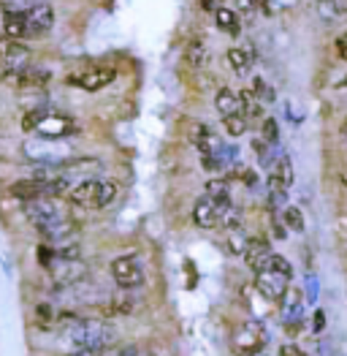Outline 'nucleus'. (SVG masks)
<instances>
[{"instance_id":"1","label":"nucleus","mask_w":347,"mask_h":356,"mask_svg":"<svg viewBox=\"0 0 347 356\" xmlns=\"http://www.w3.org/2000/svg\"><path fill=\"white\" fill-rule=\"evenodd\" d=\"M25 215L28 220L35 226L38 237L44 239V245L52 248H65L76 242V223L71 220V215L65 212V207H60L55 196H41V199H30L25 202Z\"/></svg>"},{"instance_id":"2","label":"nucleus","mask_w":347,"mask_h":356,"mask_svg":"<svg viewBox=\"0 0 347 356\" xmlns=\"http://www.w3.org/2000/svg\"><path fill=\"white\" fill-rule=\"evenodd\" d=\"M55 28V8L44 0H35L19 11H3V33L8 38H33V35H44Z\"/></svg>"},{"instance_id":"3","label":"nucleus","mask_w":347,"mask_h":356,"mask_svg":"<svg viewBox=\"0 0 347 356\" xmlns=\"http://www.w3.org/2000/svg\"><path fill=\"white\" fill-rule=\"evenodd\" d=\"M62 337L74 348H109L115 343V329L98 318H68L62 324Z\"/></svg>"},{"instance_id":"4","label":"nucleus","mask_w":347,"mask_h":356,"mask_svg":"<svg viewBox=\"0 0 347 356\" xmlns=\"http://www.w3.org/2000/svg\"><path fill=\"white\" fill-rule=\"evenodd\" d=\"M65 196H68V202L76 204V207L103 209L117 199V182H112V179L85 177V179H79V182H74Z\"/></svg>"},{"instance_id":"5","label":"nucleus","mask_w":347,"mask_h":356,"mask_svg":"<svg viewBox=\"0 0 347 356\" xmlns=\"http://www.w3.org/2000/svg\"><path fill=\"white\" fill-rule=\"evenodd\" d=\"M38 261L46 267L49 277L58 286H76L87 277V264L79 256H60L55 253V248L41 245L38 248Z\"/></svg>"},{"instance_id":"6","label":"nucleus","mask_w":347,"mask_h":356,"mask_svg":"<svg viewBox=\"0 0 347 356\" xmlns=\"http://www.w3.org/2000/svg\"><path fill=\"white\" fill-rule=\"evenodd\" d=\"M22 128L28 134L44 136V139H65L76 134V120L55 112V109H33L22 118Z\"/></svg>"},{"instance_id":"7","label":"nucleus","mask_w":347,"mask_h":356,"mask_svg":"<svg viewBox=\"0 0 347 356\" xmlns=\"http://www.w3.org/2000/svg\"><path fill=\"white\" fill-rule=\"evenodd\" d=\"M290 277H293L290 261L282 259V256H277V253H271L266 259V264L260 269H255V286H258L260 294L266 299H271V302L282 299V294L288 291L290 286Z\"/></svg>"},{"instance_id":"8","label":"nucleus","mask_w":347,"mask_h":356,"mask_svg":"<svg viewBox=\"0 0 347 356\" xmlns=\"http://www.w3.org/2000/svg\"><path fill=\"white\" fill-rule=\"evenodd\" d=\"M25 155L33 163H38V166H62L71 158V147L62 139H44V136H38L33 142H25Z\"/></svg>"},{"instance_id":"9","label":"nucleus","mask_w":347,"mask_h":356,"mask_svg":"<svg viewBox=\"0 0 347 356\" xmlns=\"http://www.w3.org/2000/svg\"><path fill=\"white\" fill-rule=\"evenodd\" d=\"M117 79V68L115 65H87V68H79L74 74H68V85L79 90H87V92H98V90L109 88Z\"/></svg>"},{"instance_id":"10","label":"nucleus","mask_w":347,"mask_h":356,"mask_svg":"<svg viewBox=\"0 0 347 356\" xmlns=\"http://www.w3.org/2000/svg\"><path fill=\"white\" fill-rule=\"evenodd\" d=\"M112 277L119 289H139L144 283V267L136 256H117L112 261Z\"/></svg>"},{"instance_id":"11","label":"nucleus","mask_w":347,"mask_h":356,"mask_svg":"<svg viewBox=\"0 0 347 356\" xmlns=\"http://www.w3.org/2000/svg\"><path fill=\"white\" fill-rule=\"evenodd\" d=\"M33 52H30L28 44H22L19 38H8V35H0V65L3 71L8 68H22L28 65Z\"/></svg>"},{"instance_id":"12","label":"nucleus","mask_w":347,"mask_h":356,"mask_svg":"<svg viewBox=\"0 0 347 356\" xmlns=\"http://www.w3.org/2000/svg\"><path fill=\"white\" fill-rule=\"evenodd\" d=\"M3 82L11 85V88H44L49 82V74L41 71V68H33V65H22V68H8L3 71Z\"/></svg>"},{"instance_id":"13","label":"nucleus","mask_w":347,"mask_h":356,"mask_svg":"<svg viewBox=\"0 0 347 356\" xmlns=\"http://www.w3.org/2000/svg\"><path fill=\"white\" fill-rule=\"evenodd\" d=\"M293 185V163H290L288 155L277 158L271 172H269V191H271V199H285V191Z\"/></svg>"},{"instance_id":"14","label":"nucleus","mask_w":347,"mask_h":356,"mask_svg":"<svg viewBox=\"0 0 347 356\" xmlns=\"http://www.w3.org/2000/svg\"><path fill=\"white\" fill-rule=\"evenodd\" d=\"M263 343H266V337L260 334V329L255 324H242V327H236V332H233V348L242 356L260 354L263 351Z\"/></svg>"},{"instance_id":"15","label":"nucleus","mask_w":347,"mask_h":356,"mask_svg":"<svg viewBox=\"0 0 347 356\" xmlns=\"http://www.w3.org/2000/svg\"><path fill=\"white\" fill-rule=\"evenodd\" d=\"M193 139H196V147L201 149L203 158H217V161H220L223 142H220V136H217V134H214L209 125H196ZM220 163H223V161H220Z\"/></svg>"},{"instance_id":"16","label":"nucleus","mask_w":347,"mask_h":356,"mask_svg":"<svg viewBox=\"0 0 347 356\" xmlns=\"http://www.w3.org/2000/svg\"><path fill=\"white\" fill-rule=\"evenodd\" d=\"M193 223H196L198 229H217V226H220V209H217V202L209 199V196L198 199L196 207H193Z\"/></svg>"},{"instance_id":"17","label":"nucleus","mask_w":347,"mask_h":356,"mask_svg":"<svg viewBox=\"0 0 347 356\" xmlns=\"http://www.w3.org/2000/svg\"><path fill=\"white\" fill-rule=\"evenodd\" d=\"M242 256H244V261H247V267L250 269H260L263 264H266V259L271 256V245H269L263 237H253L244 242Z\"/></svg>"},{"instance_id":"18","label":"nucleus","mask_w":347,"mask_h":356,"mask_svg":"<svg viewBox=\"0 0 347 356\" xmlns=\"http://www.w3.org/2000/svg\"><path fill=\"white\" fill-rule=\"evenodd\" d=\"M212 14H214V22H217V28L223 30V33H228V35H239L242 33V19H239V14L233 8L217 6Z\"/></svg>"},{"instance_id":"19","label":"nucleus","mask_w":347,"mask_h":356,"mask_svg":"<svg viewBox=\"0 0 347 356\" xmlns=\"http://www.w3.org/2000/svg\"><path fill=\"white\" fill-rule=\"evenodd\" d=\"M226 58H228V65H231L236 74H247L250 65H253V60H255V55H253L250 47H231Z\"/></svg>"},{"instance_id":"20","label":"nucleus","mask_w":347,"mask_h":356,"mask_svg":"<svg viewBox=\"0 0 347 356\" xmlns=\"http://www.w3.org/2000/svg\"><path fill=\"white\" fill-rule=\"evenodd\" d=\"M214 106H217V112H220L223 118H228L233 112H242V106H239V92H233L231 88H220L217 95H214Z\"/></svg>"},{"instance_id":"21","label":"nucleus","mask_w":347,"mask_h":356,"mask_svg":"<svg viewBox=\"0 0 347 356\" xmlns=\"http://www.w3.org/2000/svg\"><path fill=\"white\" fill-rule=\"evenodd\" d=\"M239 106L244 112L247 120H258L263 115V106H260V98L253 90H239Z\"/></svg>"},{"instance_id":"22","label":"nucleus","mask_w":347,"mask_h":356,"mask_svg":"<svg viewBox=\"0 0 347 356\" xmlns=\"http://www.w3.org/2000/svg\"><path fill=\"white\" fill-rule=\"evenodd\" d=\"M206 196L214 199L217 204H226L231 202V191H228V182L226 179H209L206 182Z\"/></svg>"},{"instance_id":"23","label":"nucleus","mask_w":347,"mask_h":356,"mask_svg":"<svg viewBox=\"0 0 347 356\" xmlns=\"http://www.w3.org/2000/svg\"><path fill=\"white\" fill-rule=\"evenodd\" d=\"M223 125H226V131H228L231 136H242V134H247L250 120L244 118V112H233L228 118H223Z\"/></svg>"},{"instance_id":"24","label":"nucleus","mask_w":347,"mask_h":356,"mask_svg":"<svg viewBox=\"0 0 347 356\" xmlns=\"http://www.w3.org/2000/svg\"><path fill=\"white\" fill-rule=\"evenodd\" d=\"M282 220H285V226H288L290 232H304V215H301V209L298 207H285L282 209Z\"/></svg>"},{"instance_id":"25","label":"nucleus","mask_w":347,"mask_h":356,"mask_svg":"<svg viewBox=\"0 0 347 356\" xmlns=\"http://www.w3.org/2000/svg\"><path fill=\"white\" fill-rule=\"evenodd\" d=\"M320 3V17L325 19H339L342 11H345V3L342 0H318Z\"/></svg>"},{"instance_id":"26","label":"nucleus","mask_w":347,"mask_h":356,"mask_svg":"<svg viewBox=\"0 0 347 356\" xmlns=\"http://www.w3.org/2000/svg\"><path fill=\"white\" fill-rule=\"evenodd\" d=\"M263 142L269 145H277L280 142V131H277V120L266 118L263 120Z\"/></svg>"},{"instance_id":"27","label":"nucleus","mask_w":347,"mask_h":356,"mask_svg":"<svg viewBox=\"0 0 347 356\" xmlns=\"http://www.w3.org/2000/svg\"><path fill=\"white\" fill-rule=\"evenodd\" d=\"M106 356V351H103ZM115 356H152V351H146L142 346H125V348H117Z\"/></svg>"},{"instance_id":"28","label":"nucleus","mask_w":347,"mask_h":356,"mask_svg":"<svg viewBox=\"0 0 347 356\" xmlns=\"http://www.w3.org/2000/svg\"><path fill=\"white\" fill-rule=\"evenodd\" d=\"M253 92H255V95H263V101H274V92H271V88H269V85H266V82H263V79H255V82H253Z\"/></svg>"},{"instance_id":"29","label":"nucleus","mask_w":347,"mask_h":356,"mask_svg":"<svg viewBox=\"0 0 347 356\" xmlns=\"http://www.w3.org/2000/svg\"><path fill=\"white\" fill-rule=\"evenodd\" d=\"M236 6H239V11H242V17H247V19L255 17V0H236ZM239 11H236V14H239Z\"/></svg>"},{"instance_id":"30","label":"nucleus","mask_w":347,"mask_h":356,"mask_svg":"<svg viewBox=\"0 0 347 356\" xmlns=\"http://www.w3.org/2000/svg\"><path fill=\"white\" fill-rule=\"evenodd\" d=\"M30 3H35V0H0L3 11H19V8H25Z\"/></svg>"},{"instance_id":"31","label":"nucleus","mask_w":347,"mask_h":356,"mask_svg":"<svg viewBox=\"0 0 347 356\" xmlns=\"http://www.w3.org/2000/svg\"><path fill=\"white\" fill-rule=\"evenodd\" d=\"M206 49H203V44L198 41V44H190V60L196 63V65H201L203 60H206V55H203Z\"/></svg>"},{"instance_id":"32","label":"nucleus","mask_w":347,"mask_h":356,"mask_svg":"<svg viewBox=\"0 0 347 356\" xmlns=\"http://www.w3.org/2000/svg\"><path fill=\"white\" fill-rule=\"evenodd\" d=\"M334 49H337V55H339V58L347 60V33L337 35V41H334Z\"/></svg>"},{"instance_id":"33","label":"nucleus","mask_w":347,"mask_h":356,"mask_svg":"<svg viewBox=\"0 0 347 356\" xmlns=\"http://www.w3.org/2000/svg\"><path fill=\"white\" fill-rule=\"evenodd\" d=\"M103 351H106V348H74L71 354H65V356H103Z\"/></svg>"},{"instance_id":"34","label":"nucleus","mask_w":347,"mask_h":356,"mask_svg":"<svg viewBox=\"0 0 347 356\" xmlns=\"http://www.w3.org/2000/svg\"><path fill=\"white\" fill-rule=\"evenodd\" d=\"M253 147H255V152H258L260 161H266V158H269V142H263V139H255V142H253Z\"/></svg>"},{"instance_id":"35","label":"nucleus","mask_w":347,"mask_h":356,"mask_svg":"<svg viewBox=\"0 0 347 356\" xmlns=\"http://www.w3.org/2000/svg\"><path fill=\"white\" fill-rule=\"evenodd\" d=\"M280 356H307L298 346H282L280 348Z\"/></svg>"},{"instance_id":"36","label":"nucleus","mask_w":347,"mask_h":356,"mask_svg":"<svg viewBox=\"0 0 347 356\" xmlns=\"http://www.w3.org/2000/svg\"><path fill=\"white\" fill-rule=\"evenodd\" d=\"M201 6L206 8V11H214V8L223 6V3H220V0H201Z\"/></svg>"},{"instance_id":"37","label":"nucleus","mask_w":347,"mask_h":356,"mask_svg":"<svg viewBox=\"0 0 347 356\" xmlns=\"http://www.w3.org/2000/svg\"><path fill=\"white\" fill-rule=\"evenodd\" d=\"M315 329H323V310H318V313H315Z\"/></svg>"},{"instance_id":"38","label":"nucleus","mask_w":347,"mask_h":356,"mask_svg":"<svg viewBox=\"0 0 347 356\" xmlns=\"http://www.w3.org/2000/svg\"><path fill=\"white\" fill-rule=\"evenodd\" d=\"M339 179H342V185H345V188H347V169H345V172H342V175H339Z\"/></svg>"},{"instance_id":"39","label":"nucleus","mask_w":347,"mask_h":356,"mask_svg":"<svg viewBox=\"0 0 347 356\" xmlns=\"http://www.w3.org/2000/svg\"><path fill=\"white\" fill-rule=\"evenodd\" d=\"M342 134H345V136H347V120H345V122H342Z\"/></svg>"},{"instance_id":"40","label":"nucleus","mask_w":347,"mask_h":356,"mask_svg":"<svg viewBox=\"0 0 347 356\" xmlns=\"http://www.w3.org/2000/svg\"><path fill=\"white\" fill-rule=\"evenodd\" d=\"M342 85H345V88H347V76H345V82H342Z\"/></svg>"}]
</instances>
